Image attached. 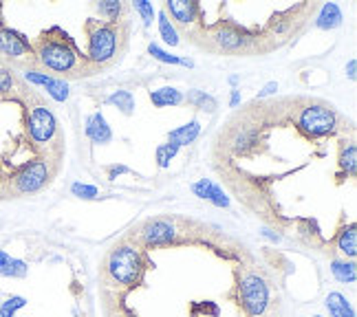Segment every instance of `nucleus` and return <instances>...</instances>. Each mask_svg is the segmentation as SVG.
I'll list each match as a JSON object with an SVG mask.
<instances>
[{
  "label": "nucleus",
  "instance_id": "1",
  "mask_svg": "<svg viewBox=\"0 0 357 317\" xmlns=\"http://www.w3.org/2000/svg\"><path fill=\"white\" fill-rule=\"evenodd\" d=\"M31 49L36 55V64L43 66L49 73H56L58 79L66 82V79H79L98 73L86 58H82V53L73 45V40L62 29H58V26L40 33Z\"/></svg>",
  "mask_w": 357,
  "mask_h": 317
},
{
  "label": "nucleus",
  "instance_id": "2",
  "mask_svg": "<svg viewBox=\"0 0 357 317\" xmlns=\"http://www.w3.org/2000/svg\"><path fill=\"white\" fill-rule=\"evenodd\" d=\"M128 33L130 24L126 20L119 22H102V20H89L86 22V36H89V53L86 60L95 68H111L121 60L123 51L128 47Z\"/></svg>",
  "mask_w": 357,
  "mask_h": 317
},
{
  "label": "nucleus",
  "instance_id": "3",
  "mask_svg": "<svg viewBox=\"0 0 357 317\" xmlns=\"http://www.w3.org/2000/svg\"><path fill=\"white\" fill-rule=\"evenodd\" d=\"M26 134H29V141L38 148L45 150V157L49 159H60L62 153H58L53 144H62V134H60V123L56 115L51 113V108L43 100H33L26 108ZM62 148V146H60Z\"/></svg>",
  "mask_w": 357,
  "mask_h": 317
},
{
  "label": "nucleus",
  "instance_id": "4",
  "mask_svg": "<svg viewBox=\"0 0 357 317\" xmlns=\"http://www.w3.org/2000/svg\"><path fill=\"white\" fill-rule=\"evenodd\" d=\"M60 168V161L58 159H49V157H38L33 161H29L26 165L18 172H13L7 183V196H29V194H38L43 192L45 187L51 185V181L56 178Z\"/></svg>",
  "mask_w": 357,
  "mask_h": 317
},
{
  "label": "nucleus",
  "instance_id": "5",
  "mask_svg": "<svg viewBox=\"0 0 357 317\" xmlns=\"http://www.w3.org/2000/svg\"><path fill=\"white\" fill-rule=\"evenodd\" d=\"M108 275L121 286H135L142 280L144 273V258L135 245H117L106 258Z\"/></svg>",
  "mask_w": 357,
  "mask_h": 317
},
{
  "label": "nucleus",
  "instance_id": "6",
  "mask_svg": "<svg viewBox=\"0 0 357 317\" xmlns=\"http://www.w3.org/2000/svg\"><path fill=\"white\" fill-rule=\"evenodd\" d=\"M296 123L298 128L311 139L333 134L340 126V117L335 110L324 102H309L296 110Z\"/></svg>",
  "mask_w": 357,
  "mask_h": 317
},
{
  "label": "nucleus",
  "instance_id": "7",
  "mask_svg": "<svg viewBox=\"0 0 357 317\" xmlns=\"http://www.w3.org/2000/svg\"><path fill=\"white\" fill-rule=\"evenodd\" d=\"M241 304L252 317L265 315L269 307V286L258 273H247L241 280Z\"/></svg>",
  "mask_w": 357,
  "mask_h": 317
},
{
  "label": "nucleus",
  "instance_id": "8",
  "mask_svg": "<svg viewBox=\"0 0 357 317\" xmlns=\"http://www.w3.org/2000/svg\"><path fill=\"white\" fill-rule=\"evenodd\" d=\"M0 60L13 62V64L29 62V68H31V64H36V55H33L31 45L24 40V36L9 29L5 24H0Z\"/></svg>",
  "mask_w": 357,
  "mask_h": 317
},
{
  "label": "nucleus",
  "instance_id": "9",
  "mask_svg": "<svg viewBox=\"0 0 357 317\" xmlns=\"http://www.w3.org/2000/svg\"><path fill=\"white\" fill-rule=\"evenodd\" d=\"M210 40L216 45L218 51H227V53H236V51H245L247 45H250V36L238 24H218L212 29Z\"/></svg>",
  "mask_w": 357,
  "mask_h": 317
},
{
  "label": "nucleus",
  "instance_id": "10",
  "mask_svg": "<svg viewBox=\"0 0 357 317\" xmlns=\"http://www.w3.org/2000/svg\"><path fill=\"white\" fill-rule=\"evenodd\" d=\"M139 236H142L144 245H148V247L170 245L176 240V225H174V220H170L166 216L153 218L139 229Z\"/></svg>",
  "mask_w": 357,
  "mask_h": 317
},
{
  "label": "nucleus",
  "instance_id": "11",
  "mask_svg": "<svg viewBox=\"0 0 357 317\" xmlns=\"http://www.w3.org/2000/svg\"><path fill=\"white\" fill-rule=\"evenodd\" d=\"M163 11L166 13L170 11V16L174 18L176 24L188 26L190 22H195L199 18L201 7H199V3H192V0H170Z\"/></svg>",
  "mask_w": 357,
  "mask_h": 317
},
{
  "label": "nucleus",
  "instance_id": "12",
  "mask_svg": "<svg viewBox=\"0 0 357 317\" xmlns=\"http://www.w3.org/2000/svg\"><path fill=\"white\" fill-rule=\"evenodd\" d=\"M192 192H195L199 199L214 203L216 208H229V199L225 196V192L214 181H210V178H201V181H197L192 185Z\"/></svg>",
  "mask_w": 357,
  "mask_h": 317
},
{
  "label": "nucleus",
  "instance_id": "13",
  "mask_svg": "<svg viewBox=\"0 0 357 317\" xmlns=\"http://www.w3.org/2000/svg\"><path fill=\"white\" fill-rule=\"evenodd\" d=\"M86 137L93 141V144H108L113 139V130L108 126V121L104 119L102 113H93L89 119H86Z\"/></svg>",
  "mask_w": 357,
  "mask_h": 317
},
{
  "label": "nucleus",
  "instance_id": "14",
  "mask_svg": "<svg viewBox=\"0 0 357 317\" xmlns=\"http://www.w3.org/2000/svg\"><path fill=\"white\" fill-rule=\"evenodd\" d=\"M199 132H201V123H199V119H192V121L183 123V126H178V128L170 130V134H168V144H172V146H176V148L190 146V144L199 137Z\"/></svg>",
  "mask_w": 357,
  "mask_h": 317
},
{
  "label": "nucleus",
  "instance_id": "15",
  "mask_svg": "<svg viewBox=\"0 0 357 317\" xmlns=\"http://www.w3.org/2000/svg\"><path fill=\"white\" fill-rule=\"evenodd\" d=\"M26 273H29V267H26L24 260L11 258L7 252L0 249V275H5V278H24Z\"/></svg>",
  "mask_w": 357,
  "mask_h": 317
},
{
  "label": "nucleus",
  "instance_id": "16",
  "mask_svg": "<svg viewBox=\"0 0 357 317\" xmlns=\"http://www.w3.org/2000/svg\"><path fill=\"white\" fill-rule=\"evenodd\" d=\"M337 163H340L342 172H344L347 176H355V172H357V146H355L353 139L342 141Z\"/></svg>",
  "mask_w": 357,
  "mask_h": 317
},
{
  "label": "nucleus",
  "instance_id": "17",
  "mask_svg": "<svg viewBox=\"0 0 357 317\" xmlns=\"http://www.w3.org/2000/svg\"><path fill=\"white\" fill-rule=\"evenodd\" d=\"M18 79L16 73L11 71L7 64L0 62V100H11V98H18Z\"/></svg>",
  "mask_w": 357,
  "mask_h": 317
},
{
  "label": "nucleus",
  "instance_id": "18",
  "mask_svg": "<svg viewBox=\"0 0 357 317\" xmlns=\"http://www.w3.org/2000/svg\"><path fill=\"white\" fill-rule=\"evenodd\" d=\"M324 304H326L328 313H331V317H355V309L351 307V302L337 291L328 293Z\"/></svg>",
  "mask_w": 357,
  "mask_h": 317
},
{
  "label": "nucleus",
  "instance_id": "19",
  "mask_svg": "<svg viewBox=\"0 0 357 317\" xmlns=\"http://www.w3.org/2000/svg\"><path fill=\"white\" fill-rule=\"evenodd\" d=\"M185 98L181 91H176L172 86L166 88H157V91H150V102L159 108H168V106H178Z\"/></svg>",
  "mask_w": 357,
  "mask_h": 317
},
{
  "label": "nucleus",
  "instance_id": "20",
  "mask_svg": "<svg viewBox=\"0 0 357 317\" xmlns=\"http://www.w3.org/2000/svg\"><path fill=\"white\" fill-rule=\"evenodd\" d=\"M335 245H337L340 254L355 258L357 256V229H355V225H349L347 229H342Z\"/></svg>",
  "mask_w": 357,
  "mask_h": 317
},
{
  "label": "nucleus",
  "instance_id": "21",
  "mask_svg": "<svg viewBox=\"0 0 357 317\" xmlns=\"http://www.w3.org/2000/svg\"><path fill=\"white\" fill-rule=\"evenodd\" d=\"M315 24L320 26V29H335L337 24H342V11L335 3H326L320 11L318 20Z\"/></svg>",
  "mask_w": 357,
  "mask_h": 317
},
{
  "label": "nucleus",
  "instance_id": "22",
  "mask_svg": "<svg viewBox=\"0 0 357 317\" xmlns=\"http://www.w3.org/2000/svg\"><path fill=\"white\" fill-rule=\"evenodd\" d=\"M95 9L104 18V22H119L121 13L126 11V5L119 3V0H102V3L95 5Z\"/></svg>",
  "mask_w": 357,
  "mask_h": 317
},
{
  "label": "nucleus",
  "instance_id": "23",
  "mask_svg": "<svg viewBox=\"0 0 357 317\" xmlns=\"http://www.w3.org/2000/svg\"><path fill=\"white\" fill-rule=\"evenodd\" d=\"M331 273L337 282L353 284L357 280V267L355 263H347V260H333L331 263Z\"/></svg>",
  "mask_w": 357,
  "mask_h": 317
},
{
  "label": "nucleus",
  "instance_id": "24",
  "mask_svg": "<svg viewBox=\"0 0 357 317\" xmlns=\"http://www.w3.org/2000/svg\"><path fill=\"white\" fill-rule=\"evenodd\" d=\"M108 104L117 106L123 115L135 113V98H132L130 91H115L113 95H108Z\"/></svg>",
  "mask_w": 357,
  "mask_h": 317
},
{
  "label": "nucleus",
  "instance_id": "25",
  "mask_svg": "<svg viewBox=\"0 0 357 317\" xmlns=\"http://www.w3.org/2000/svg\"><path fill=\"white\" fill-rule=\"evenodd\" d=\"M159 33H161L163 42H166V45H170V47H176L178 45V33H176V29L172 26V22L168 20V13L166 11L159 13Z\"/></svg>",
  "mask_w": 357,
  "mask_h": 317
},
{
  "label": "nucleus",
  "instance_id": "26",
  "mask_svg": "<svg viewBox=\"0 0 357 317\" xmlns=\"http://www.w3.org/2000/svg\"><path fill=\"white\" fill-rule=\"evenodd\" d=\"M188 102L197 108L208 110V113H214V108H216V100L212 98V95H208L205 91H197V88L188 93Z\"/></svg>",
  "mask_w": 357,
  "mask_h": 317
},
{
  "label": "nucleus",
  "instance_id": "27",
  "mask_svg": "<svg viewBox=\"0 0 357 317\" xmlns=\"http://www.w3.org/2000/svg\"><path fill=\"white\" fill-rule=\"evenodd\" d=\"M148 53L153 55L155 60H159V62H166V64H181V66H192V62H190V60L178 58V55H170V53H166L163 49H159L157 45H150V47H148Z\"/></svg>",
  "mask_w": 357,
  "mask_h": 317
},
{
  "label": "nucleus",
  "instance_id": "28",
  "mask_svg": "<svg viewBox=\"0 0 357 317\" xmlns=\"http://www.w3.org/2000/svg\"><path fill=\"white\" fill-rule=\"evenodd\" d=\"M47 93L51 95L56 102H66L68 100V84L64 79H58V77H51V82L45 86Z\"/></svg>",
  "mask_w": 357,
  "mask_h": 317
},
{
  "label": "nucleus",
  "instance_id": "29",
  "mask_svg": "<svg viewBox=\"0 0 357 317\" xmlns=\"http://www.w3.org/2000/svg\"><path fill=\"white\" fill-rule=\"evenodd\" d=\"M24 307H26V300L22 295H13L0 304V317H16V313Z\"/></svg>",
  "mask_w": 357,
  "mask_h": 317
},
{
  "label": "nucleus",
  "instance_id": "30",
  "mask_svg": "<svg viewBox=\"0 0 357 317\" xmlns=\"http://www.w3.org/2000/svg\"><path fill=\"white\" fill-rule=\"evenodd\" d=\"M176 153H178L176 146H172V144H161L157 148V163H159V168H168L170 161L176 157Z\"/></svg>",
  "mask_w": 357,
  "mask_h": 317
},
{
  "label": "nucleus",
  "instance_id": "31",
  "mask_svg": "<svg viewBox=\"0 0 357 317\" xmlns=\"http://www.w3.org/2000/svg\"><path fill=\"white\" fill-rule=\"evenodd\" d=\"M71 192H73V196H77V199H86V201L100 196V190L95 187V185H86V183H73V185H71Z\"/></svg>",
  "mask_w": 357,
  "mask_h": 317
},
{
  "label": "nucleus",
  "instance_id": "32",
  "mask_svg": "<svg viewBox=\"0 0 357 317\" xmlns=\"http://www.w3.org/2000/svg\"><path fill=\"white\" fill-rule=\"evenodd\" d=\"M132 7H135V11L142 16V20H144L146 26L153 24V18H155V9H153V5L146 3V0H137V3H132Z\"/></svg>",
  "mask_w": 357,
  "mask_h": 317
},
{
  "label": "nucleus",
  "instance_id": "33",
  "mask_svg": "<svg viewBox=\"0 0 357 317\" xmlns=\"http://www.w3.org/2000/svg\"><path fill=\"white\" fill-rule=\"evenodd\" d=\"M24 79L31 82L36 86H47L51 82V75L49 73H43V71H36V68H26L24 71Z\"/></svg>",
  "mask_w": 357,
  "mask_h": 317
},
{
  "label": "nucleus",
  "instance_id": "34",
  "mask_svg": "<svg viewBox=\"0 0 357 317\" xmlns=\"http://www.w3.org/2000/svg\"><path fill=\"white\" fill-rule=\"evenodd\" d=\"M276 91H278V84H276V82H269V84L258 93V98H267V95H273Z\"/></svg>",
  "mask_w": 357,
  "mask_h": 317
},
{
  "label": "nucleus",
  "instance_id": "35",
  "mask_svg": "<svg viewBox=\"0 0 357 317\" xmlns=\"http://www.w3.org/2000/svg\"><path fill=\"white\" fill-rule=\"evenodd\" d=\"M123 172H130L126 165H113V168L108 170V178H115L117 174H123Z\"/></svg>",
  "mask_w": 357,
  "mask_h": 317
},
{
  "label": "nucleus",
  "instance_id": "36",
  "mask_svg": "<svg viewBox=\"0 0 357 317\" xmlns=\"http://www.w3.org/2000/svg\"><path fill=\"white\" fill-rule=\"evenodd\" d=\"M355 71H357V60L353 58V60L349 62V66H347V75H349V79H355V77H357Z\"/></svg>",
  "mask_w": 357,
  "mask_h": 317
},
{
  "label": "nucleus",
  "instance_id": "37",
  "mask_svg": "<svg viewBox=\"0 0 357 317\" xmlns=\"http://www.w3.org/2000/svg\"><path fill=\"white\" fill-rule=\"evenodd\" d=\"M238 102H241V91H231V108H234V106H238Z\"/></svg>",
  "mask_w": 357,
  "mask_h": 317
},
{
  "label": "nucleus",
  "instance_id": "38",
  "mask_svg": "<svg viewBox=\"0 0 357 317\" xmlns=\"http://www.w3.org/2000/svg\"><path fill=\"white\" fill-rule=\"evenodd\" d=\"M5 183H7V178L3 176V172H0V196H7V190H5Z\"/></svg>",
  "mask_w": 357,
  "mask_h": 317
},
{
  "label": "nucleus",
  "instance_id": "39",
  "mask_svg": "<svg viewBox=\"0 0 357 317\" xmlns=\"http://www.w3.org/2000/svg\"><path fill=\"white\" fill-rule=\"evenodd\" d=\"M263 236L269 238V240H273V242H278V236H276V233H271L269 229H263Z\"/></svg>",
  "mask_w": 357,
  "mask_h": 317
},
{
  "label": "nucleus",
  "instance_id": "40",
  "mask_svg": "<svg viewBox=\"0 0 357 317\" xmlns=\"http://www.w3.org/2000/svg\"><path fill=\"white\" fill-rule=\"evenodd\" d=\"M119 317H137V315H132V313H126V315H119Z\"/></svg>",
  "mask_w": 357,
  "mask_h": 317
},
{
  "label": "nucleus",
  "instance_id": "41",
  "mask_svg": "<svg viewBox=\"0 0 357 317\" xmlns=\"http://www.w3.org/2000/svg\"><path fill=\"white\" fill-rule=\"evenodd\" d=\"M315 317H322V315H315Z\"/></svg>",
  "mask_w": 357,
  "mask_h": 317
}]
</instances>
